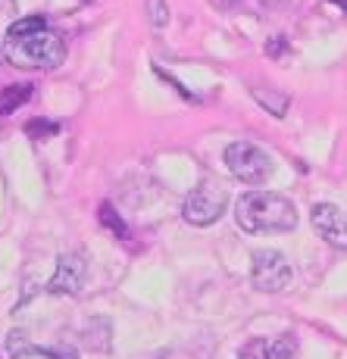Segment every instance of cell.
Returning a JSON list of instances; mask_svg holds the SVG:
<instances>
[{
  "mask_svg": "<svg viewBox=\"0 0 347 359\" xmlns=\"http://www.w3.org/2000/svg\"><path fill=\"white\" fill-rule=\"evenodd\" d=\"M4 57L19 69H57L66 57V41L47 25L44 16H25L6 32Z\"/></svg>",
  "mask_w": 347,
  "mask_h": 359,
  "instance_id": "1",
  "label": "cell"
},
{
  "mask_svg": "<svg viewBox=\"0 0 347 359\" xmlns=\"http://www.w3.org/2000/svg\"><path fill=\"white\" fill-rule=\"evenodd\" d=\"M235 222L247 234L291 231L297 225V210L288 197L275 191H247L235 203Z\"/></svg>",
  "mask_w": 347,
  "mask_h": 359,
  "instance_id": "2",
  "label": "cell"
},
{
  "mask_svg": "<svg viewBox=\"0 0 347 359\" xmlns=\"http://www.w3.org/2000/svg\"><path fill=\"white\" fill-rule=\"evenodd\" d=\"M225 165L238 182L244 184H263L273 175V156L251 141H235L225 147Z\"/></svg>",
  "mask_w": 347,
  "mask_h": 359,
  "instance_id": "3",
  "label": "cell"
},
{
  "mask_svg": "<svg viewBox=\"0 0 347 359\" xmlns=\"http://www.w3.org/2000/svg\"><path fill=\"white\" fill-rule=\"evenodd\" d=\"M291 278H294V269H291V262L284 259L279 250H256L254 253L251 281L256 291L279 294L291 285Z\"/></svg>",
  "mask_w": 347,
  "mask_h": 359,
  "instance_id": "4",
  "label": "cell"
},
{
  "mask_svg": "<svg viewBox=\"0 0 347 359\" xmlns=\"http://www.w3.org/2000/svg\"><path fill=\"white\" fill-rule=\"evenodd\" d=\"M225 203H228V194L222 188L200 184V188H194L191 194L185 197L182 216H185V222H188V225H197V229H204V225L219 222V216L225 212Z\"/></svg>",
  "mask_w": 347,
  "mask_h": 359,
  "instance_id": "5",
  "label": "cell"
},
{
  "mask_svg": "<svg viewBox=\"0 0 347 359\" xmlns=\"http://www.w3.org/2000/svg\"><path fill=\"white\" fill-rule=\"evenodd\" d=\"M310 219H313V229L325 238V244L347 250V210L338 203H316Z\"/></svg>",
  "mask_w": 347,
  "mask_h": 359,
  "instance_id": "6",
  "label": "cell"
},
{
  "mask_svg": "<svg viewBox=\"0 0 347 359\" xmlns=\"http://www.w3.org/2000/svg\"><path fill=\"white\" fill-rule=\"evenodd\" d=\"M85 275H88V262L79 250L60 253L57 272H53V278L47 281V291L51 294H79L81 285H85Z\"/></svg>",
  "mask_w": 347,
  "mask_h": 359,
  "instance_id": "7",
  "label": "cell"
},
{
  "mask_svg": "<svg viewBox=\"0 0 347 359\" xmlns=\"http://www.w3.org/2000/svg\"><path fill=\"white\" fill-rule=\"evenodd\" d=\"M294 337L279 334V337H254L241 347L238 359H294Z\"/></svg>",
  "mask_w": 347,
  "mask_h": 359,
  "instance_id": "8",
  "label": "cell"
},
{
  "mask_svg": "<svg viewBox=\"0 0 347 359\" xmlns=\"http://www.w3.org/2000/svg\"><path fill=\"white\" fill-rule=\"evenodd\" d=\"M6 350H10L13 359H75V350L69 347H57V350H38L25 341L22 331H10L6 337Z\"/></svg>",
  "mask_w": 347,
  "mask_h": 359,
  "instance_id": "9",
  "label": "cell"
},
{
  "mask_svg": "<svg viewBox=\"0 0 347 359\" xmlns=\"http://www.w3.org/2000/svg\"><path fill=\"white\" fill-rule=\"evenodd\" d=\"M32 88L34 85H6L4 91H0V116H10V113H16V107H22L25 100L32 97Z\"/></svg>",
  "mask_w": 347,
  "mask_h": 359,
  "instance_id": "10",
  "label": "cell"
},
{
  "mask_svg": "<svg viewBox=\"0 0 347 359\" xmlns=\"http://www.w3.org/2000/svg\"><path fill=\"white\" fill-rule=\"evenodd\" d=\"M254 97H256V103H263V107H266L273 116H279V119H282L284 113H288V103H291L288 94L269 91V88H266V91H263V88H254Z\"/></svg>",
  "mask_w": 347,
  "mask_h": 359,
  "instance_id": "11",
  "label": "cell"
},
{
  "mask_svg": "<svg viewBox=\"0 0 347 359\" xmlns=\"http://www.w3.org/2000/svg\"><path fill=\"white\" fill-rule=\"evenodd\" d=\"M57 131H60V126L51 119H32L29 126H25V135L34 137V141H47V137L57 135Z\"/></svg>",
  "mask_w": 347,
  "mask_h": 359,
  "instance_id": "12",
  "label": "cell"
},
{
  "mask_svg": "<svg viewBox=\"0 0 347 359\" xmlns=\"http://www.w3.org/2000/svg\"><path fill=\"white\" fill-rule=\"evenodd\" d=\"M100 222L107 225V229L113 231V234H119V238H129L126 222H122V219L116 216V212H113V206H110V203H100Z\"/></svg>",
  "mask_w": 347,
  "mask_h": 359,
  "instance_id": "13",
  "label": "cell"
},
{
  "mask_svg": "<svg viewBox=\"0 0 347 359\" xmlns=\"http://www.w3.org/2000/svg\"><path fill=\"white\" fill-rule=\"evenodd\" d=\"M150 6V22H154V29H163L166 22H169V6H166V0H148Z\"/></svg>",
  "mask_w": 347,
  "mask_h": 359,
  "instance_id": "14",
  "label": "cell"
},
{
  "mask_svg": "<svg viewBox=\"0 0 347 359\" xmlns=\"http://www.w3.org/2000/svg\"><path fill=\"white\" fill-rule=\"evenodd\" d=\"M282 50H284V38H282V34H275V38L266 44V53H269V57H282Z\"/></svg>",
  "mask_w": 347,
  "mask_h": 359,
  "instance_id": "15",
  "label": "cell"
},
{
  "mask_svg": "<svg viewBox=\"0 0 347 359\" xmlns=\"http://www.w3.org/2000/svg\"><path fill=\"white\" fill-rule=\"evenodd\" d=\"M332 4H338V6H344V10H347V0H332Z\"/></svg>",
  "mask_w": 347,
  "mask_h": 359,
  "instance_id": "16",
  "label": "cell"
}]
</instances>
